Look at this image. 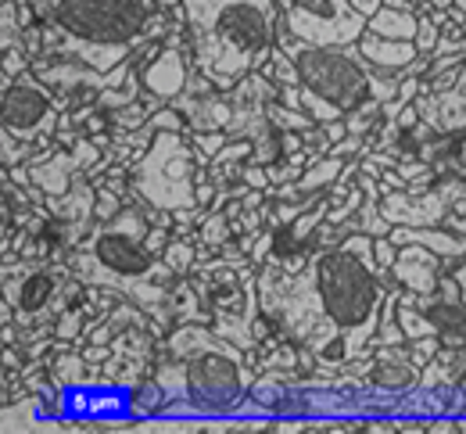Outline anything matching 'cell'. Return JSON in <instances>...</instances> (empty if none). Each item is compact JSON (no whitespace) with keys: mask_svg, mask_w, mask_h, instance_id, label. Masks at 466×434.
I'll return each instance as SVG.
<instances>
[{"mask_svg":"<svg viewBox=\"0 0 466 434\" xmlns=\"http://www.w3.org/2000/svg\"><path fill=\"white\" fill-rule=\"evenodd\" d=\"M280 15L277 0H183L194 68L230 94L269 62Z\"/></svg>","mask_w":466,"mask_h":434,"instance_id":"1","label":"cell"},{"mask_svg":"<svg viewBox=\"0 0 466 434\" xmlns=\"http://www.w3.org/2000/svg\"><path fill=\"white\" fill-rule=\"evenodd\" d=\"M158 11L155 0H55L47 22H58L68 33L65 51L79 55L97 72H112L147 47L144 33Z\"/></svg>","mask_w":466,"mask_h":434,"instance_id":"2","label":"cell"},{"mask_svg":"<svg viewBox=\"0 0 466 434\" xmlns=\"http://www.w3.org/2000/svg\"><path fill=\"white\" fill-rule=\"evenodd\" d=\"M162 348L183 359L187 370V399L194 413H233L251 384L255 373L244 367V348L227 341L219 330H208L205 323H179L173 334L162 341Z\"/></svg>","mask_w":466,"mask_h":434,"instance_id":"3","label":"cell"},{"mask_svg":"<svg viewBox=\"0 0 466 434\" xmlns=\"http://www.w3.org/2000/svg\"><path fill=\"white\" fill-rule=\"evenodd\" d=\"M194 173H198V155L187 133H155L147 155L137 166H129L133 190L162 212H179L198 205Z\"/></svg>","mask_w":466,"mask_h":434,"instance_id":"4","label":"cell"},{"mask_svg":"<svg viewBox=\"0 0 466 434\" xmlns=\"http://www.w3.org/2000/svg\"><path fill=\"white\" fill-rule=\"evenodd\" d=\"M61 112L55 108V90L36 79V72L18 76L15 83L4 86L0 94V126L4 133L25 140V144H40L51 147L55 133H58Z\"/></svg>","mask_w":466,"mask_h":434,"instance_id":"5","label":"cell"},{"mask_svg":"<svg viewBox=\"0 0 466 434\" xmlns=\"http://www.w3.org/2000/svg\"><path fill=\"white\" fill-rule=\"evenodd\" d=\"M288 25L298 40L316 47H349L359 44L366 33V15H359L349 0H294L291 11H284Z\"/></svg>","mask_w":466,"mask_h":434,"instance_id":"6","label":"cell"},{"mask_svg":"<svg viewBox=\"0 0 466 434\" xmlns=\"http://www.w3.org/2000/svg\"><path fill=\"white\" fill-rule=\"evenodd\" d=\"M133 62L140 68L144 90L155 94V97H162V101H176V97L187 90L190 76H194L190 55H187L183 47L162 44V40H158V44H147L144 51H137Z\"/></svg>","mask_w":466,"mask_h":434,"instance_id":"7","label":"cell"},{"mask_svg":"<svg viewBox=\"0 0 466 434\" xmlns=\"http://www.w3.org/2000/svg\"><path fill=\"white\" fill-rule=\"evenodd\" d=\"M176 108L187 116L190 133H205V129H227L233 123V101L227 90H219L212 79H205L198 68L187 83V90L173 101Z\"/></svg>","mask_w":466,"mask_h":434,"instance_id":"8","label":"cell"},{"mask_svg":"<svg viewBox=\"0 0 466 434\" xmlns=\"http://www.w3.org/2000/svg\"><path fill=\"white\" fill-rule=\"evenodd\" d=\"M370 391L373 395H412L420 384V367L412 363L406 345H373V367H370Z\"/></svg>","mask_w":466,"mask_h":434,"instance_id":"9","label":"cell"},{"mask_svg":"<svg viewBox=\"0 0 466 434\" xmlns=\"http://www.w3.org/2000/svg\"><path fill=\"white\" fill-rule=\"evenodd\" d=\"M445 269H449V262L441 255H434L431 248H423V245H402L399 262L391 266V277H395L399 288H406V291L423 298V295H434L438 291Z\"/></svg>","mask_w":466,"mask_h":434,"instance_id":"10","label":"cell"},{"mask_svg":"<svg viewBox=\"0 0 466 434\" xmlns=\"http://www.w3.org/2000/svg\"><path fill=\"white\" fill-rule=\"evenodd\" d=\"M420 108V119L431 123L438 133H466V65L460 68V79L441 94H420L412 101Z\"/></svg>","mask_w":466,"mask_h":434,"instance_id":"11","label":"cell"},{"mask_svg":"<svg viewBox=\"0 0 466 434\" xmlns=\"http://www.w3.org/2000/svg\"><path fill=\"white\" fill-rule=\"evenodd\" d=\"M33 184L40 187L47 197H58V194H65L68 187H72V180H76V173H83L79 169V162H76V155L68 151V147H47V151H40L33 162Z\"/></svg>","mask_w":466,"mask_h":434,"instance_id":"12","label":"cell"},{"mask_svg":"<svg viewBox=\"0 0 466 434\" xmlns=\"http://www.w3.org/2000/svg\"><path fill=\"white\" fill-rule=\"evenodd\" d=\"M359 51L362 58L377 68H406L409 62L420 58V47L412 40H388V36H377V33H362L359 36Z\"/></svg>","mask_w":466,"mask_h":434,"instance_id":"13","label":"cell"},{"mask_svg":"<svg viewBox=\"0 0 466 434\" xmlns=\"http://www.w3.org/2000/svg\"><path fill=\"white\" fill-rule=\"evenodd\" d=\"M416 29H420L416 11L388 7V4L366 22V33H377V36H388V40H412V44H416Z\"/></svg>","mask_w":466,"mask_h":434,"instance_id":"14","label":"cell"},{"mask_svg":"<svg viewBox=\"0 0 466 434\" xmlns=\"http://www.w3.org/2000/svg\"><path fill=\"white\" fill-rule=\"evenodd\" d=\"M341 169H345V158H338V155H323V158H316V162L301 173L298 190H301L305 197H309V194H327L330 187L338 184Z\"/></svg>","mask_w":466,"mask_h":434,"instance_id":"15","label":"cell"},{"mask_svg":"<svg viewBox=\"0 0 466 434\" xmlns=\"http://www.w3.org/2000/svg\"><path fill=\"white\" fill-rule=\"evenodd\" d=\"M373 345H409L406 330H402V319H399V295L395 291H388V298L380 306V323H377Z\"/></svg>","mask_w":466,"mask_h":434,"instance_id":"16","label":"cell"},{"mask_svg":"<svg viewBox=\"0 0 466 434\" xmlns=\"http://www.w3.org/2000/svg\"><path fill=\"white\" fill-rule=\"evenodd\" d=\"M166 406H169V391L162 388V380H158V377H155V380L137 384V391H133V409H137L140 417L166 413Z\"/></svg>","mask_w":466,"mask_h":434,"instance_id":"17","label":"cell"},{"mask_svg":"<svg viewBox=\"0 0 466 434\" xmlns=\"http://www.w3.org/2000/svg\"><path fill=\"white\" fill-rule=\"evenodd\" d=\"M399 319H402L406 341H420V338H434V334H438V323L420 309V306H406V302H399ZM438 338H441V334H438Z\"/></svg>","mask_w":466,"mask_h":434,"instance_id":"18","label":"cell"},{"mask_svg":"<svg viewBox=\"0 0 466 434\" xmlns=\"http://www.w3.org/2000/svg\"><path fill=\"white\" fill-rule=\"evenodd\" d=\"M266 79H273L277 86H284V83H301V72H298V62H294L291 55L284 51V47H273V55H269V62L258 68Z\"/></svg>","mask_w":466,"mask_h":434,"instance_id":"19","label":"cell"},{"mask_svg":"<svg viewBox=\"0 0 466 434\" xmlns=\"http://www.w3.org/2000/svg\"><path fill=\"white\" fill-rule=\"evenodd\" d=\"M194 258H198V251L190 245V237H176L173 234V241H169V248L162 255V262L173 269L176 277H187L194 269Z\"/></svg>","mask_w":466,"mask_h":434,"instance_id":"20","label":"cell"},{"mask_svg":"<svg viewBox=\"0 0 466 434\" xmlns=\"http://www.w3.org/2000/svg\"><path fill=\"white\" fill-rule=\"evenodd\" d=\"M83 312L86 309L76 302V306H68V309H61L58 316H55V327H51V330H55L58 341H72V345L79 341V334H83Z\"/></svg>","mask_w":466,"mask_h":434,"instance_id":"21","label":"cell"},{"mask_svg":"<svg viewBox=\"0 0 466 434\" xmlns=\"http://www.w3.org/2000/svg\"><path fill=\"white\" fill-rule=\"evenodd\" d=\"M126 208V197L112 190L108 184H97V201H94V223H112L118 212Z\"/></svg>","mask_w":466,"mask_h":434,"instance_id":"22","label":"cell"},{"mask_svg":"<svg viewBox=\"0 0 466 434\" xmlns=\"http://www.w3.org/2000/svg\"><path fill=\"white\" fill-rule=\"evenodd\" d=\"M147 126L155 129V133H190V123H187V116L176 108L173 101L169 105H162L151 119H147Z\"/></svg>","mask_w":466,"mask_h":434,"instance_id":"23","label":"cell"},{"mask_svg":"<svg viewBox=\"0 0 466 434\" xmlns=\"http://www.w3.org/2000/svg\"><path fill=\"white\" fill-rule=\"evenodd\" d=\"M137 101H140V94L129 90V86H105V90H97V97H94V105H97L101 112H118V108L137 105Z\"/></svg>","mask_w":466,"mask_h":434,"instance_id":"24","label":"cell"},{"mask_svg":"<svg viewBox=\"0 0 466 434\" xmlns=\"http://www.w3.org/2000/svg\"><path fill=\"white\" fill-rule=\"evenodd\" d=\"M301 94H305V112H309L316 123H334V119H345V112H341L338 105H330L327 97H319L316 90L301 86Z\"/></svg>","mask_w":466,"mask_h":434,"instance_id":"25","label":"cell"},{"mask_svg":"<svg viewBox=\"0 0 466 434\" xmlns=\"http://www.w3.org/2000/svg\"><path fill=\"white\" fill-rule=\"evenodd\" d=\"M438 40H441V25H438L431 15H420V29H416V47H420V55H434Z\"/></svg>","mask_w":466,"mask_h":434,"instance_id":"26","label":"cell"},{"mask_svg":"<svg viewBox=\"0 0 466 434\" xmlns=\"http://www.w3.org/2000/svg\"><path fill=\"white\" fill-rule=\"evenodd\" d=\"M406 348H409V356H412V363L423 370V367L441 352V338H438V334H434V338H420V341H409Z\"/></svg>","mask_w":466,"mask_h":434,"instance_id":"27","label":"cell"},{"mask_svg":"<svg viewBox=\"0 0 466 434\" xmlns=\"http://www.w3.org/2000/svg\"><path fill=\"white\" fill-rule=\"evenodd\" d=\"M83 363L86 359H79V356H65L55 363V384H68V380H79L83 377Z\"/></svg>","mask_w":466,"mask_h":434,"instance_id":"28","label":"cell"},{"mask_svg":"<svg viewBox=\"0 0 466 434\" xmlns=\"http://www.w3.org/2000/svg\"><path fill=\"white\" fill-rule=\"evenodd\" d=\"M395 190H409V180L399 169H384L380 173V194H395Z\"/></svg>","mask_w":466,"mask_h":434,"instance_id":"29","label":"cell"},{"mask_svg":"<svg viewBox=\"0 0 466 434\" xmlns=\"http://www.w3.org/2000/svg\"><path fill=\"white\" fill-rule=\"evenodd\" d=\"M395 123H399V129H416V126L423 123V119H420V108H416V105H406Z\"/></svg>","mask_w":466,"mask_h":434,"instance_id":"30","label":"cell"},{"mask_svg":"<svg viewBox=\"0 0 466 434\" xmlns=\"http://www.w3.org/2000/svg\"><path fill=\"white\" fill-rule=\"evenodd\" d=\"M323 129H327V136H330V147L338 144V140H345L349 136V123L345 119H334V123H319Z\"/></svg>","mask_w":466,"mask_h":434,"instance_id":"31","label":"cell"},{"mask_svg":"<svg viewBox=\"0 0 466 434\" xmlns=\"http://www.w3.org/2000/svg\"><path fill=\"white\" fill-rule=\"evenodd\" d=\"M349 4L359 11V15H366V18H373V15L384 7V0H349Z\"/></svg>","mask_w":466,"mask_h":434,"instance_id":"32","label":"cell"},{"mask_svg":"<svg viewBox=\"0 0 466 434\" xmlns=\"http://www.w3.org/2000/svg\"><path fill=\"white\" fill-rule=\"evenodd\" d=\"M452 273L460 277V284H463V298H466V258H463V262H456V266H452Z\"/></svg>","mask_w":466,"mask_h":434,"instance_id":"33","label":"cell"},{"mask_svg":"<svg viewBox=\"0 0 466 434\" xmlns=\"http://www.w3.org/2000/svg\"><path fill=\"white\" fill-rule=\"evenodd\" d=\"M277 7H280V11H291L294 0H277Z\"/></svg>","mask_w":466,"mask_h":434,"instance_id":"34","label":"cell"},{"mask_svg":"<svg viewBox=\"0 0 466 434\" xmlns=\"http://www.w3.org/2000/svg\"><path fill=\"white\" fill-rule=\"evenodd\" d=\"M452 7H460V11H466V0H452Z\"/></svg>","mask_w":466,"mask_h":434,"instance_id":"35","label":"cell"}]
</instances>
